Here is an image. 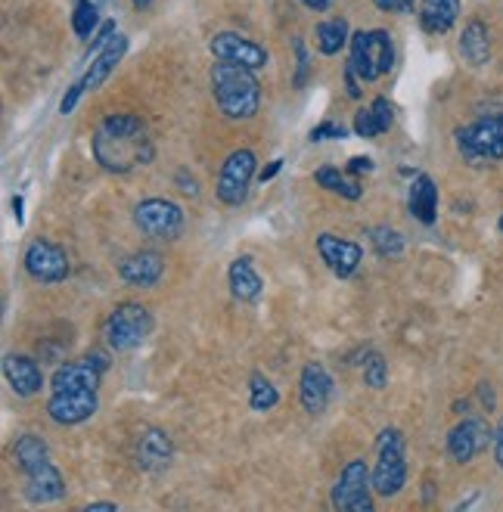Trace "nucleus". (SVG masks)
Here are the masks:
<instances>
[{
	"instance_id": "obj_1",
	"label": "nucleus",
	"mask_w": 503,
	"mask_h": 512,
	"mask_svg": "<svg viewBox=\"0 0 503 512\" xmlns=\"http://www.w3.org/2000/svg\"><path fill=\"white\" fill-rule=\"evenodd\" d=\"M94 159L106 171L128 174L153 162V140L146 134L140 115L134 112H112L94 131Z\"/></svg>"
},
{
	"instance_id": "obj_2",
	"label": "nucleus",
	"mask_w": 503,
	"mask_h": 512,
	"mask_svg": "<svg viewBox=\"0 0 503 512\" xmlns=\"http://www.w3.org/2000/svg\"><path fill=\"white\" fill-rule=\"evenodd\" d=\"M212 94L221 115L230 122H246L261 106V84L255 78V69L224 63V59L212 66Z\"/></svg>"
},
{
	"instance_id": "obj_3",
	"label": "nucleus",
	"mask_w": 503,
	"mask_h": 512,
	"mask_svg": "<svg viewBox=\"0 0 503 512\" xmlns=\"http://www.w3.org/2000/svg\"><path fill=\"white\" fill-rule=\"evenodd\" d=\"M348 47H351L348 66L361 81H376L382 75H389L395 66V41L389 32H382V28H373V32H354Z\"/></svg>"
},
{
	"instance_id": "obj_4",
	"label": "nucleus",
	"mask_w": 503,
	"mask_h": 512,
	"mask_svg": "<svg viewBox=\"0 0 503 512\" xmlns=\"http://www.w3.org/2000/svg\"><path fill=\"white\" fill-rule=\"evenodd\" d=\"M457 140V153L469 165H488L503 159V112L485 115L479 122L463 125L454 131Z\"/></svg>"
},
{
	"instance_id": "obj_5",
	"label": "nucleus",
	"mask_w": 503,
	"mask_h": 512,
	"mask_svg": "<svg viewBox=\"0 0 503 512\" xmlns=\"http://www.w3.org/2000/svg\"><path fill=\"white\" fill-rule=\"evenodd\" d=\"M407 481V460H404V435L398 429L379 432L376 441V466H373V491L379 497L401 494Z\"/></svg>"
},
{
	"instance_id": "obj_6",
	"label": "nucleus",
	"mask_w": 503,
	"mask_h": 512,
	"mask_svg": "<svg viewBox=\"0 0 503 512\" xmlns=\"http://www.w3.org/2000/svg\"><path fill=\"white\" fill-rule=\"evenodd\" d=\"M153 329V317L140 301H122L103 323V339L112 351H131L137 348Z\"/></svg>"
},
{
	"instance_id": "obj_7",
	"label": "nucleus",
	"mask_w": 503,
	"mask_h": 512,
	"mask_svg": "<svg viewBox=\"0 0 503 512\" xmlns=\"http://www.w3.org/2000/svg\"><path fill=\"white\" fill-rule=\"evenodd\" d=\"M134 224L143 236L171 243L184 233V208L171 199H143L134 208Z\"/></svg>"
},
{
	"instance_id": "obj_8",
	"label": "nucleus",
	"mask_w": 503,
	"mask_h": 512,
	"mask_svg": "<svg viewBox=\"0 0 503 512\" xmlns=\"http://www.w3.org/2000/svg\"><path fill=\"white\" fill-rule=\"evenodd\" d=\"M255 153L252 149H233V153L224 159L221 165V174H218V199L230 208H240L249 196V187H252V177H255Z\"/></svg>"
},
{
	"instance_id": "obj_9",
	"label": "nucleus",
	"mask_w": 503,
	"mask_h": 512,
	"mask_svg": "<svg viewBox=\"0 0 503 512\" xmlns=\"http://www.w3.org/2000/svg\"><path fill=\"white\" fill-rule=\"evenodd\" d=\"M373 494H376L373 491V472L367 469L364 460H351L342 469L330 500L336 509H345V512H370Z\"/></svg>"
},
{
	"instance_id": "obj_10",
	"label": "nucleus",
	"mask_w": 503,
	"mask_h": 512,
	"mask_svg": "<svg viewBox=\"0 0 503 512\" xmlns=\"http://www.w3.org/2000/svg\"><path fill=\"white\" fill-rule=\"evenodd\" d=\"M22 264H25V274L38 283H63L69 277V255L56 243H50V239H35V243L25 249Z\"/></svg>"
},
{
	"instance_id": "obj_11",
	"label": "nucleus",
	"mask_w": 503,
	"mask_h": 512,
	"mask_svg": "<svg viewBox=\"0 0 503 512\" xmlns=\"http://www.w3.org/2000/svg\"><path fill=\"white\" fill-rule=\"evenodd\" d=\"M106 367H109L106 354L94 351L81 360H72V364H59L50 385H53V391H97Z\"/></svg>"
},
{
	"instance_id": "obj_12",
	"label": "nucleus",
	"mask_w": 503,
	"mask_h": 512,
	"mask_svg": "<svg viewBox=\"0 0 503 512\" xmlns=\"http://www.w3.org/2000/svg\"><path fill=\"white\" fill-rule=\"evenodd\" d=\"M209 50L215 59H224V63H236V66H246V69H264L268 66V50L261 44L249 41L246 35H236V32H221L209 41Z\"/></svg>"
},
{
	"instance_id": "obj_13",
	"label": "nucleus",
	"mask_w": 503,
	"mask_h": 512,
	"mask_svg": "<svg viewBox=\"0 0 503 512\" xmlns=\"http://www.w3.org/2000/svg\"><path fill=\"white\" fill-rule=\"evenodd\" d=\"M488 438H494V432L488 429V423L482 416H463L460 423L448 432V454L454 463H469L479 450L488 447Z\"/></svg>"
},
{
	"instance_id": "obj_14",
	"label": "nucleus",
	"mask_w": 503,
	"mask_h": 512,
	"mask_svg": "<svg viewBox=\"0 0 503 512\" xmlns=\"http://www.w3.org/2000/svg\"><path fill=\"white\" fill-rule=\"evenodd\" d=\"M47 413L56 426H81L97 413V391H53Z\"/></svg>"
},
{
	"instance_id": "obj_15",
	"label": "nucleus",
	"mask_w": 503,
	"mask_h": 512,
	"mask_svg": "<svg viewBox=\"0 0 503 512\" xmlns=\"http://www.w3.org/2000/svg\"><path fill=\"white\" fill-rule=\"evenodd\" d=\"M333 398V376L327 373V367L311 360V364L302 367V376H299V401L305 407V413L311 416H320L327 410Z\"/></svg>"
},
{
	"instance_id": "obj_16",
	"label": "nucleus",
	"mask_w": 503,
	"mask_h": 512,
	"mask_svg": "<svg viewBox=\"0 0 503 512\" xmlns=\"http://www.w3.org/2000/svg\"><path fill=\"white\" fill-rule=\"evenodd\" d=\"M317 252H320L323 264H327L339 280L351 277L354 270H358V264H361V255H364V249L358 243H351V239H342V236H333V233H320L317 236Z\"/></svg>"
},
{
	"instance_id": "obj_17",
	"label": "nucleus",
	"mask_w": 503,
	"mask_h": 512,
	"mask_svg": "<svg viewBox=\"0 0 503 512\" xmlns=\"http://www.w3.org/2000/svg\"><path fill=\"white\" fill-rule=\"evenodd\" d=\"M25 475V485H22V494L28 503L35 506H44V503H56L66 497V481L63 475H59V469L47 460L35 469L22 472Z\"/></svg>"
},
{
	"instance_id": "obj_18",
	"label": "nucleus",
	"mask_w": 503,
	"mask_h": 512,
	"mask_svg": "<svg viewBox=\"0 0 503 512\" xmlns=\"http://www.w3.org/2000/svg\"><path fill=\"white\" fill-rule=\"evenodd\" d=\"M118 274H122V280L131 283V286L153 289L165 274V258L159 252H150V249L134 252L128 258H122V264H118Z\"/></svg>"
},
{
	"instance_id": "obj_19",
	"label": "nucleus",
	"mask_w": 503,
	"mask_h": 512,
	"mask_svg": "<svg viewBox=\"0 0 503 512\" xmlns=\"http://www.w3.org/2000/svg\"><path fill=\"white\" fill-rule=\"evenodd\" d=\"M4 376H7V385L13 388V395H19V398H32L44 388V373L38 367V360L25 357V354L4 357Z\"/></svg>"
},
{
	"instance_id": "obj_20",
	"label": "nucleus",
	"mask_w": 503,
	"mask_h": 512,
	"mask_svg": "<svg viewBox=\"0 0 503 512\" xmlns=\"http://www.w3.org/2000/svg\"><path fill=\"white\" fill-rule=\"evenodd\" d=\"M125 53H128V38H125V35H112L109 44L91 59V69L84 72V78H81L84 90H97V87L115 72V66L122 63V56H125Z\"/></svg>"
},
{
	"instance_id": "obj_21",
	"label": "nucleus",
	"mask_w": 503,
	"mask_h": 512,
	"mask_svg": "<svg viewBox=\"0 0 503 512\" xmlns=\"http://www.w3.org/2000/svg\"><path fill=\"white\" fill-rule=\"evenodd\" d=\"M171 438L162 432V429H146L140 438H137V466L146 469V472H159L171 463Z\"/></svg>"
},
{
	"instance_id": "obj_22",
	"label": "nucleus",
	"mask_w": 503,
	"mask_h": 512,
	"mask_svg": "<svg viewBox=\"0 0 503 512\" xmlns=\"http://www.w3.org/2000/svg\"><path fill=\"white\" fill-rule=\"evenodd\" d=\"M410 215L417 218L420 224H435L438 218V187H435V180L429 174H417V180H413V187H410Z\"/></svg>"
},
{
	"instance_id": "obj_23",
	"label": "nucleus",
	"mask_w": 503,
	"mask_h": 512,
	"mask_svg": "<svg viewBox=\"0 0 503 512\" xmlns=\"http://www.w3.org/2000/svg\"><path fill=\"white\" fill-rule=\"evenodd\" d=\"M460 16V0H423L420 25L429 35H448Z\"/></svg>"
},
{
	"instance_id": "obj_24",
	"label": "nucleus",
	"mask_w": 503,
	"mask_h": 512,
	"mask_svg": "<svg viewBox=\"0 0 503 512\" xmlns=\"http://www.w3.org/2000/svg\"><path fill=\"white\" fill-rule=\"evenodd\" d=\"M460 53L469 66H485L488 56H491V35H488V25L482 19H472L463 35H460Z\"/></svg>"
},
{
	"instance_id": "obj_25",
	"label": "nucleus",
	"mask_w": 503,
	"mask_h": 512,
	"mask_svg": "<svg viewBox=\"0 0 503 512\" xmlns=\"http://www.w3.org/2000/svg\"><path fill=\"white\" fill-rule=\"evenodd\" d=\"M227 280H230V292L240 298V301H255L264 289L258 270L252 267L249 258H236L227 270Z\"/></svg>"
},
{
	"instance_id": "obj_26",
	"label": "nucleus",
	"mask_w": 503,
	"mask_h": 512,
	"mask_svg": "<svg viewBox=\"0 0 503 512\" xmlns=\"http://www.w3.org/2000/svg\"><path fill=\"white\" fill-rule=\"evenodd\" d=\"M314 38H317V50L323 53V56H336L351 38H348V22L345 19H323V22H317V28H314Z\"/></svg>"
},
{
	"instance_id": "obj_27",
	"label": "nucleus",
	"mask_w": 503,
	"mask_h": 512,
	"mask_svg": "<svg viewBox=\"0 0 503 512\" xmlns=\"http://www.w3.org/2000/svg\"><path fill=\"white\" fill-rule=\"evenodd\" d=\"M50 460V450H47V441L41 435H22L13 447V463L28 472V469H35L41 463Z\"/></svg>"
},
{
	"instance_id": "obj_28",
	"label": "nucleus",
	"mask_w": 503,
	"mask_h": 512,
	"mask_svg": "<svg viewBox=\"0 0 503 512\" xmlns=\"http://www.w3.org/2000/svg\"><path fill=\"white\" fill-rule=\"evenodd\" d=\"M314 180L323 187V190H330V193H336V196H342V199H361V187L354 184V180H348L339 168H320L317 174H314Z\"/></svg>"
},
{
	"instance_id": "obj_29",
	"label": "nucleus",
	"mask_w": 503,
	"mask_h": 512,
	"mask_svg": "<svg viewBox=\"0 0 503 512\" xmlns=\"http://www.w3.org/2000/svg\"><path fill=\"white\" fill-rule=\"evenodd\" d=\"M277 401H280V395H277L274 382L268 376H261V373H252V379H249V404H252V410L264 413V410L277 407Z\"/></svg>"
},
{
	"instance_id": "obj_30",
	"label": "nucleus",
	"mask_w": 503,
	"mask_h": 512,
	"mask_svg": "<svg viewBox=\"0 0 503 512\" xmlns=\"http://www.w3.org/2000/svg\"><path fill=\"white\" fill-rule=\"evenodd\" d=\"M370 243H373V249H376L382 258H395V255H401V249H404V236H401L395 227L379 224V227L370 230Z\"/></svg>"
},
{
	"instance_id": "obj_31",
	"label": "nucleus",
	"mask_w": 503,
	"mask_h": 512,
	"mask_svg": "<svg viewBox=\"0 0 503 512\" xmlns=\"http://www.w3.org/2000/svg\"><path fill=\"white\" fill-rule=\"evenodd\" d=\"M100 22V7L94 0H75V13H72V28L78 38H91L94 28Z\"/></svg>"
},
{
	"instance_id": "obj_32",
	"label": "nucleus",
	"mask_w": 503,
	"mask_h": 512,
	"mask_svg": "<svg viewBox=\"0 0 503 512\" xmlns=\"http://www.w3.org/2000/svg\"><path fill=\"white\" fill-rule=\"evenodd\" d=\"M354 134L364 137V140H373V137H379V134H386V131H382V125H379V118H376L373 106H364V109L354 112Z\"/></svg>"
},
{
	"instance_id": "obj_33",
	"label": "nucleus",
	"mask_w": 503,
	"mask_h": 512,
	"mask_svg": "<svg viewBox=\"0 0 503 512\" xmlns=\"http://www.w3.org/2000/svg\"><path fill=\"white\" fill-rule=\"evenodd\" d=\"M364 382L373 388V391H382L389 382V364L382 360V354H370V360L364 364Z\"/></svg>"
},
{
	"instance_id": "obj_34",
	"label": "nucleus",
	"mask_w": 503,
	"mask_h": 512,
	"mask_svg": "<svg viewBox=\"0 0 503 512\" xmlns=\"http://www.w3.org/2000/svg\"><path fill=\"white\" fill-rule=\"evenodd\" d=\"M348 134V128H342V125H336V122H323V125H317L308 137H311V143H320V140H342Z\"/></svg>"
},
{
	"instance_id": "obj_35",
	"label": "nucleus",
	"mask_w": 503,
	"mask_h": 512,
	"mask_svg": "<svg viewBox=\"0 0 503 512\" xmlns=\"http://www.w3.org/2000/svg\"><path fill=\"white\" fill-rule=\"evenodd\" d=\"M370 106H373V112H376V118H379L382 131H389V128L395 125V109H392V103H389L386 97H379V100H373Z\"/></svg>"
},
{
	"instance_id": "obj_36",
	"label": "nucleus",
	"mask_w": 503,
	"mask_h": 512,
	"mask_svg": "<svg viewBox=\"0 0 503 512\" xmlns=\"http://www.w3.org/2000/svg\"><path fill=\"white\" fill-rule=\"evenodd\" d=\"M295 59H299V69H295V87L308 84V50L302 41H295Z\"/></svg>"
},
{
	"instance_id": "obj_37",
	"label": "nucleus",
	"mask_w": 503,
	"mask_h": 512,
	"mask_svg": "<svg viewBox=\"0 0 503 512\" xmlns=\"http://www.w3.org/2000/svg\"><path fill=\"white\" fill-rule=\"evenodd\" d=\"M373 4H376V10H382V13H410L417 0H373Z\"/></svg>"
},
{
	"instance_id": "obj_38",
	"label": "nucleus",
	"mask_w": 503,
	"mask_h": 512,
	"mask_svg": "<svg viewBox=\"0 0 503 512\" xmlns=\"http://www.w3.org/2000/svg\"><path fill=\"white\" fill-rule=\"evenodd\" d=\"M81 94H84V84H81V81H78V84H72V87H69V94L63 97V103H59V112L69 115V112L78 106V97H81Z\"/></svg>"
},
{
	"instance_id": "obj_39",
	"label": "nucleus",
	"mask_w": 503,
	"mask_h": 512,
	"mask_svg": "<svg viewBox=\"0 0 503 512\" xmlns=\"http://www.w3.org/2000/svg\"><path fill=\"white\" fill-rule=\"evenodd\" d=\"M494 460L503 469V416H500V423L494 426Z\"/></svg>"
},
{
	"instance_id": "obj_40",
	"label": "nucleus",
	"mask_w": 503,
	"mask_h": 512,
	"mask_svg": "<svg viewBox=\"0 0 503 512\" xmlns=\"http://www.w3.org/2000/svg\"><path fill=\"white\" fill-rule=\"evenodd\" d=\"M345 90H348V97H351V100H358V97H361V84H358V75H354L351 66L345 69Z\"/></svg>"
},
{
	"instance_id": "obj_41",
	"label": "nucleus",
	"mask_w": 503,
	"mask_h": 512,
	"mask_svg": "<svg viewBox=\"0 0 503 512\" xmlns=\"http://www.w3.org/2000/svg\"><path fill=\"white\" fill-rule=\"evenodd\" d=\"M177 187H181V193H187V196H199L196 180L187 177V171H177Z\"/></svg>"
},
{
	"instance_id": "obj_42",
	"label": "nucleus",
	"mask_w": 503,
	"mask_h": 512,
	"mask_svg": "<svg viewBox=\"0 0 503 512\" xmlns=\"http://www.w3.org/2000/svg\"><path fill=\"white\" fill-rule=\"evenodd\" d=\"M364 171H373V162L367 156H354L348 162V174H364Z\"/></svg>"
},
{
	"instance_id": "obj_43",
	"label": "nucleus",
	"mask_w": 503,
	"mask_h": 512,
	"mask_svg": "<svg viewBox=\"0 0 503 512\" xmlns=\"http://www.w3.org/2000/svg\"><path fill=\"white\" fill-rule=\"evenodd\" d=\"M479 398H482V407H485V410H494L497 398H494V391H491V385H488V382H482V385H479Z\"/></svg>"
},
{
	"instance_id": "obj_44",
	"label": "nucleus",
	"mask_w": 503,
	"mask_h": 512,
	"mask_svg": "<svg viewBox=\"0 0 503 512\" xmlns=\"http://www.w3.org/2000/svg\"><path fill=\"white\" fill-rule=\"evenodd\" d=\"M302 4H305L308 10H314V13H327V10L333 7V0H302Z\"/></svg>"
},
{
	"instance_id": "obj_45",
	"label": "nucleus",
	"mask_w": 503,
	"mask_h": 512,
	"mask_svg": "<svg viewBox=\"0 0 503 512\" xmlns=\"http://www.w3.org/2000/svg\"><path fill=\"white\" fill-rule=\"evenodd\" d=\"M280 168H283V162H280V159H274V162H271L268 168H264V171L258 174V180H261V184H264V180H271V177H277V174H280Z\"/></svg>"
},
{
	"instance_id": "obj_46",
	"label": "nucleus",
	"mask_w": 503,
	"mask_h": 512,
	"mask_svg": "<svg viewBox=\"0 0 503 512\" xmlns=\"http://www.w3.org/2000/svg\"><path fill=\"white\" fill-rule=\"evenodd\" d=\"M13 212H16V221L22 224V199H19V196L13 199Z\"/></svg>"
},
{
	"instance_id": "obj_47",
	"label": "nucleus",
	"mask_w": 503,
	"mask_h": 512,
	"mask_svg": "<svg viewBox=\"0 0 503 512\" xmlns=\"http://www.w3.org/2000/svg\"><path fill=\"white\" fill-rule=\"evenodd\" d=\"M131 4H134L137 10H146V7H153V0H131Z\"/></svg>"
},
{
	"instance_id": "obj_48",
	"label": "nucleus",
	"mask_w": 503,
	"mask_h": 512,
	"mask_svg": "<svg viewBox=\"0 0 503 512\" xmlns=\"http://www.w3.org/2000/svg\"><path fill=\"white\" fill-rule=\"evenodd\" d=\"M87 509H118V506H115V503H91Z\"/></svg>"
},
{
	"instance_id": "obj_49",
	"label": "nucleus",
	"mask_w": 503,
	"mask_h": 512,
	"mask_svg": "<svg viewBox=\"0 0 503 512\" xmlns=\"http://www.w3.org/2000/svg\"><path fill=\"white\" fill-rule=\"evenodd\" d=\"M497 227H500V233H503V215H500V221H497Z\"/></svg>"
}]
</instances>
